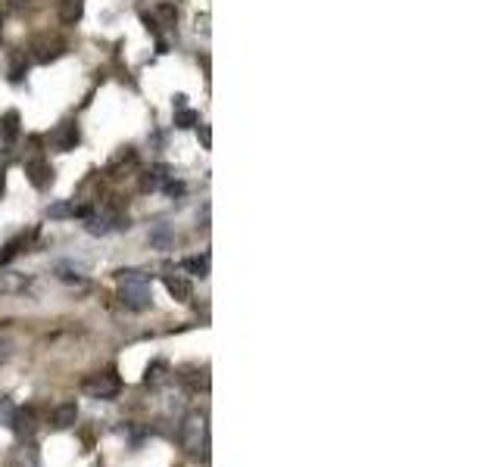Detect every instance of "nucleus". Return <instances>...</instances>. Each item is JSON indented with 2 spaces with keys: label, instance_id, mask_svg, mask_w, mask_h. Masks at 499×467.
<instances>
[{
  "label": "nucleus",
  "instance_id": "obj_13",
  "mask_svg": "<svg viewBox=\"0 0 499 467\" xmlns=\"http://www.w3.org/2000/svg\"><path fill=\"white\" fill-rule=\"evenodd\" d=\"M25 246H29V237H25V234H19V237H13L10 243L3 246V252H0V265H10L13 259H16L19 252L25 250Z\"/></svg>",
  "mask_w": 499,
  "mask_h": 467
},
{
  "label": "nucleus",
  "instance_id": "obj_14",
  "mask_svg": "<svg viewBox=\"0 0 499 467\" xmlns=\"http://www.w3.org/2000/svg\"><path fill=\"white\" fill-rule=\"evenodd\" d=\"M181 268H184V271H191V275L206 277V275H209V256H191V259H184Z\"/></svg>",
  "mask_w": 499,
  "mask_h": 467
},
{
  "label": "nucleus",
  "instance_id": "obj_23",
  "mask_svg": "<svg viewBox=\"0 0 499 467\" xmlns=\"http://www.w3.org/2000/svg\"><path fill=\"white\" fill-rule=\"evenodd\" d=\"M10 3H13V10H19V6H22V3H29V0H10Z\"/></svg>",
  "mask_w": 499,
  "mask_h": 467
},
{
  "label": "nucleus",
  "instance_id": "obj_4",
  "mask_svg": "<svg viewBox=\"0 0 499 467\" xmlns=\"http://www.w3.org/2000/svg\"><path fill=\"white\" fill-rule=\"evenodd\" d=\"M84 228H88V234H94V237H103V234H110V231L128 228V222H125L122 215H116V212H91V215L84 218Z\"/></svg>",
  "mask_w": 499,
  "mask_h": 467
},
{
  "label": "nucleus",
  "instance_id": "obj_3",
  "mask_svg": "<svg viewBox=\"0 0 499 467\" xmlns=\"http://www.w3.org/2000/svg\"><path fill=\"white\" fill-rule=\"evenodd\" d=\"M122 390V380L116 377V371H103V374H91L84 380V392L91 399H116Z\"/></svg>",
  "mask_w": 499,
  "mask_h": 467
},
{
  "label": "nucleus",
  "instance_id": "obj_17",
  "mask_svg": "<svg viewBox=\"0 0 499 467\" xmlns=\"http://www.w3.org/2000/svg\"><path fill=\"white\" fill-rule=\"evenodd\" d=\"M165 178H169V175H165V169H153V171H147V175H144V190H159V187H163L165 184Z\"/></svg>",
  "mask_w": 499,
  "mask_h": 467
},
{
  "label": "nucleus",
  "instance_id": "obj_10",
  "mask_svg": "<svg viewBox=\"0 0 499 467\" xmlns=\"http://www.w3.org/2000/svg\"><path fill=\"white\" fill-rule=\"evenodd\" d=\"M75 420H78V405L75 402L57 405V411H53V427H59V430H69V427H75Z\"/></svg>",
  "mask_w": 499,
  "mask_h": 467
},
{
  "label": "nucleus",
  "instance_id": "obj_19",
  "mask_svg": "<svg viewBox=\"0 0 499 467\" xmlns=\"http://www.w3.org/2000/svg\"><path fill=\"white\" fill-rule=\"evenodd\" d=\"M150 240L159 246V250H169V246H172V234H169V228H165V224H159V228L150 234Z\"/></svg>",
  "mask_w": 499,
  "mask_h": 467
},
{
  "label": "nucleus",
  "instance_id": "obj_1",
  "mask_svg": "<svg viewBox=\"0 0 499 467\" xmlns=\"http://www.w3.org/2000/svg\"><path fill=\"white\" fill-rule=\"evenodd\" d=\"M119 284H122V303L128 305L131 312H144L153 303L150 293V277L144 271H119Z\"/></svg>",
  "mask_w": 499,
  "mask_h": 467
},
{
  "label": "nucleus",
  "instance_id": "obj_9",
  "mask_svg": "<svg viewBox=\"0 0 499 467\" xmlns=\"http://www.w3.org/2000/svg\"><path fill=\"white\" fill-rule=\"evenodd\" d=\"M19 140V112L10 109L0 116V144L3 146H13Z\"/></svg>",
  "mask_w": 499,
  "mask_h": 467
},
{
  "label": "nucleus",
  "instance_id": "obj_21",
  "mask_svg": "<svg viewBox=\"0 0 499 467\" xmlns=\"http://www.w3.org/2000/svg\"><path fill=\"white\" fill-rule=\"evenodd\" d=\"M200 137H203V144L209 146V140H212V137H209V128H206V125H200Z\"/></svg>",
  "mask_w": 499,
  "mask_h": 467
},
{
  "label": "nucleus",
  "instance_id": "obj_2",
  "mask_svg": "<svg viewBox=\"0 0 499 467\" xmlns=\"http://www.w3.org/2000/svg\"><path fill=\"white\" fill-rule=\"evenodd\" d=\"M178 439H181V445L188 452H200V445L206 449V418L203 415H188L184 418V424L178 427Z\"/></svg>",
  "mask_w": 499,
  "mask_h": 467
},
{
  "label": "nucleus",
  "instance_id": "obj_16",
  "mask_svg": "<svg viewBox=\"0 0 499 467\" xmlns=\"http://www.w3.org/2000/svg\"><path fill=\"white\" fill-rule=\"evenodd\" d=\"M57 275L63 280H82L84 277V265H72V262H59L57 265Z\"/></svg>",
  "mask_w": 499,
  "mask_h": 467
},
{
  "label": "nucleus",
  "instance_id": "obj_6",
  "mask_svg": "<svg viewBox=\"0 0 499 467\" xmlns=\"http://www.w3.org/2000/svg\"><path fill=\"white\" fill-rule=\"evenodd\" d=\"M66 53V44L57 41V38H35L31 41V56L38 59V63H50V59L63 56Z\"/></svg>",
  "mask_w": 499,
  "mask_h": 467
},
{
  "label": "nucleus",
  "instance_id": "obj_8",
  "mask_svg": "<svg viewBox=\"0 0 499 467\" xmlns=\"http://www.w3.org/2000/svg\"><path fill=\"white\" fill-rule=\"evenodd\" d=\"M163 284H165V290L178 299V303H191V299H194V284H191L184 275H165Z\"/></svg>",
  "mask_w": 499,
  "mask_h": 467
},
{
  "label": "nucleus",
  "instance_id": "obj_11",
  "mask_svg": "<svg viewBox=\"0 0 499 467\" xmlns=\"http://www.w3.org/2000/svg\"><path fill=\"white\" fill-rule=\"evenodd\" d=\"M84 16V0H63L59 3V22L63 25H75Z\"/></svg>",
  "mask_w": 499,
  "mask_h": 467
},
{
  "label": "nucleus",
  "instance_id": "obj_15",
  "mask_svg": "<svg viewBox=\"0 0 499 467\" xmlns=\"http://www.w3.org/2000/svg\"><path fill=\"white\" fill-rule=\"evenodd\" d=\"M29 72V59L22 53H10V82H22V75Z\"/></svg>",
  "mask_w": 499,
  "mask_h": 467
},
{
  "label": "nucleus",
  "instance_id": "obj_7",
  "mask_svg": "<svg viewBox=\"0 0 499 467\" xmlns=\"http://www.w3.org/2000/svg\"><path fill=\"white\" fill-rule=\"evenodd\" d=\"M50 144L57 146V150H63V153L75 150V144H78V125H75V122H63V125H59V128L50 135Z\"/></svg>",
  "mask_w": 499,
  "mask_h": 467
},
{
  "label": "nucleus",
  "instance_id": "obj_12",
  "mask_svg": "<svg viewBox=\"0 0 499 467\" xmlns=\"http://www.w3.org/2000/svg\"><path fill=\"white\" fill-rule=\"evenodd\" d=\"M29 284H31V277L29 275H19V271L0 275V293H22Z\"/></svg>",
  "mask_w": 499,
  "mask_h": 467
},
{
  "label": "nucleus",
  "instance_id": "obj_20",
  "mask_svg": "<svg viewBox=\"0 0 499 467\" xmlns=\"http://www.w3.org/2000/svg\"><path fill=\"white\" fill-rule=\"evenodd\" d=\"M175 125H178V128H191V125H197V112L181 109V112H178V118H175Z\"/></svg>",
  "mask_w": 499,
  "mask_h": 467
},
{
  "label": "nucleus",
  "instance_id": "obj_22",
  "mask_svg": "<svg viewBox=\"0 0 499 467\" xmlns=\"http://www.w3.org/2000/svg\"><path fill=\"white\" fill-rule=\"evenodd\" d=\"M3 184H6V171L0 169V197H3Z\"/></svg>",
  "mask_w": 499,
  "mask_h": 467
},
{
  "label": "nucleus",
  "instance_id": "obj_18",
  "mask_svg": "<svg viewBox=\"0 0 499 467\" xmlns=\"http://www.w3.org/2000/svg\"><path fill=\"white\" fill-rule=\"evenodd\" d=\"M163 377H165V362H163V358H156V362H153L150 368H147V377H144V383L153 386V383H159Z\"/></svg>",
  "mask_w": 499,
  "mask_h": 467
},
{
  "label": "nucleus",
  "instance_id": "obj_5",
  "mask_svg": "<svg viewBox=\"0 0 499 467\" xmlns=\"http://www.w3.org/2000/svg\"><path fill=\"white\" fill-rule=\"evenodd\" d=\"M25 175H29V181L35 184L38 190H44V187L53 184V165L44 156H31V159H25Z\"/></svg>",
  "mask_w": 499,
  "mask_h": 467
}]
</instances>
